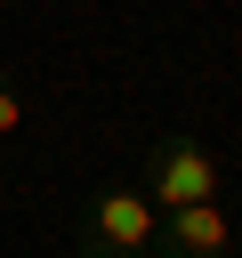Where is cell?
I'll list each match as a JSON object with an SVG mask.
<instances>
[{
    "instance_id": "7a4b0ae2",
    "label": "cell",
    "mask_w": 242,
    "mask_h": 258,
    "mask_svg": "<svg viewBox=\"0 0 242 258\" xmlns=\"http://www.w3.org/2000/svg\"><path fill=\"white\" fill-rule=\"evenodd\" d=\"M145 202L177 210V202H218V153L202 137H153L145 145Z\"/></svg>"
},
{
    "instance_id": "3957f363",
    "label": "cell",
    "mask_w": 242,
    "mask_h": 258,
    "mask_svg": "<svg viewBox=\"0 0 242 258\" xmlns=\"http://www.w3.org/2000/svg\"><path fill=\"white\" fill-rule=\"evenodd\" d=\"M226 250H234V218L218 202H177V210H161L145 258H226Z\"/></svg>"
},
{
    "instance_id": "277c9868",
    "label": "cell",
    "mask_w": 242,
    "mask_h": 258,
    "mask_svg": "<svg viewBox=\"0 0 242 258\" xmlns=\"http://www.w3.org/2000/svg\"><path fill=\"white\" fill-rule=\"evenodd\" d=\"M16 129H24V97L0 81V137H16Z\"/></svg>"
},
{
    "instance_id": "6da1fadb",
    "label": "cell",
    "mask_w": 242,
    "mask_h": 258,
    "mask_svg": "<svg viewBox=\"0 0 242 258\" xmlns=\"http://www.w3.org/2000/svg\"><path fill=\"white\" fill-rule=\"evenodd\" d=\"M153 226H161V210L145 202V185H97L81 202L73 258H145L153 250Z\"/></svg>"
}]
</instances>
